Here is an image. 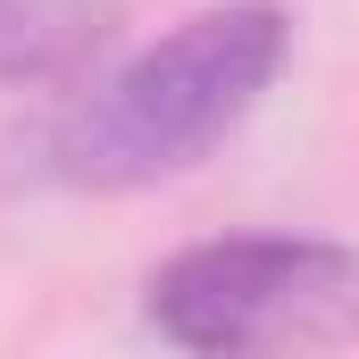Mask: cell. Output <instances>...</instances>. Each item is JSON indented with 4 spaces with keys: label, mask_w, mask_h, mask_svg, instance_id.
Masks as SVG:
<instances>
[{
    "label": "cell",
    "mask_w": 359,
    "mask_h": 359,
    "mask_svg": "<svg viewBox=\"0 0 359 359\" xmlns=\"http://www.w3.org/2000/svg\"><path fill=\"white\" fill-rule=\"evenodd\" d=\"M109 0H0V84H67L109 42Z\"/></svg>",
    "instance_id": "cell-3"
},
{
    "label": "cell",
    "mask_w": 359,
    "mask_h": 359,
    "mask_svg": "<svg viewBox=\"0 0 359 359\" xmlns=\"http://www.w3.org/2000/svg\"><path fill=\"white\" fill-rule=\"evenodd\" d=\"M151 326L176 351H318L359 334V251L309 234L192 243L151 276Z\"/></svg>",
    "instance_id": "cell-2"
},
{
    "label": "cell",
    "mask_w": 359,
    "mask_h": 359,
    "mask_svg": "<svg viewBox=\"0 0 359 359\" xmlns=\"http://www.w3.org/2000/svg\"><path fill=\"white\" fill-rule=\"evenodd\" d=\"M284 8L276 0H226L184 17L168 42H151L134 67H117L100 92L76 100V117L59 126L50 159L67 184L92 192H126V184H159L192 168L209 142H226L259 92L284 67Z\"/></svg>",
    "instance_id": "cell-1"
}]
</instances>
